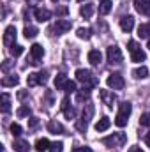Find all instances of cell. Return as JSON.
<instances>
[{
    "mask_svg": "<svg viewBox=\"0 0 150 152\" xmlns=\"http://www.w3.org/2000/svg\"><path fill=\"white\" fill-rule=\"evenodd\" d=\"M76 36H78L79 39H85V41H87V39L92 37V30H90V28H83V27H81V28H78V30H76Z\"/></svg>",
    "mask_w": 150,
    "mask_h": 152,
    "instance_id": "obj_30",
    "label": "cell"
},
{
    "mask_svg": "<svg viewBox=\"0 0 150 152\" xmlns=\"http://www.w3.org/2000/svg\"><path fill=\"white\" fill-rule=\"evenodd\" d=\"M106 57H108L110 64H122V60H124V55H122L118 46H110L106 51Z\"/></svg>",
    "mask_w": 150,
    "mask_h": 152,
    "instance_id": "obj_4",
    "label": "cell"
},
{
    "mask_svg": "<svg viewBox=\"0 0 150 152\" xmlns=\"http://www.w3.org/2000/svg\"><path fill=\"white\" fill-rule=\"evenodd\" d=\"M106 83H108V87H110V88H113V90H122V88H124V85H125L124 78L118 75V73L108 76V78H106Z\"/></svg>",
    "mask_w": 150,
    "mask_h": 152,
    "instance_id": "obj_5",
    "label": "cell"
},
{
    "mask_svg": "<svg viewBox=\"0 0 150 152\" xmlns=\"http://www.w3.org/2000/svg\"><path fill=\"white\" fill-rule=\"evenodd\" d=\"M46 81H48V73H46V71H41V73H32V75H28V78H27L28 87L44 85Z\"/></svg>",
    "mask_w": 150,
    "mask_h": 152,
    "instance_id": "obj_3",
    "label": "cell"
},
{
    "mask_svg": "<svg viewBox=\"0 0 150 152\" xmlns=\"http://www.w3.org/2000/svg\"><path fill=\"white\" fill-rule=\"evenodd\" d=\"M27 97V92H18V99H25Z\"/></svg>",
    "mask_w": 150,
    "mask_h": 152,
    "instance_id": "obj_47",
    "label": "cell"
},
{
    "mask_svg": "<svg viewBox=\"0 0 150 152\" xmlns=\"http://www.w3.org/2000/svg\"><path fill=\"white\" fill-rule=\"evenodd\" d=\"M23 34H25V37H27V39H34V37L39 34V30H37V27H32V25H28V27H25Z\"/></svg>",
    "mask_w": 150,
    "mask_h": 152,
    "instance_id": "obj_27",
    "label": "cell"
},
{
    "mask_svg": "<svg viewBox=\"0 0 150 152\" xmlns=\"http://www.w3.org/2000/svg\"><path fill=\"white\" fill-rule=\"evenodd\" d=\"M110 126H111V120H110L108 117H103V118L97 120V124H95V131H97V133H103V131H106Z\"/></svg>",
    "mask_w": 150,
    "mask_h": 152,
    "instance_id": "obj_15",
    "label": "cell"
},
{
    "mask_svg": "<svg viewBox=\"0 0 150 152\" xmlns=\"http://www.w3.org/2000/svg\"><path fill=\"white\" fill-rule=\"evenodd\" d=\"M64 115L71 120V118H74V117H76V110H74V108H67V110H64Z\"/></svg>",
    "mask_w": 150,
    "mask_h": 152,
    "instance_id": "obj_39",
    "label": "cell"
},
{
    "mask_svg": "<svg viewBox=\"0 0 150 152\" xmlns=\"http://www.w3.org/2000/svg\"><path fill=\"white\" fill-rule=\"evenodd\" d=\"M67 81H69V80L66 78V75H58L55 78V88H57V90H64V87H66Z\"/></svg>",
    "mask_w": 150,
    "mask_h": 152,
    "instance_id": "obj_26",
    "label": "cell"
},
{
    "mask_svg": "<svg viewBox=\"0 0 150 152\" xmlns=\"http://www.w3.org/2000/svg\"><path fill=\"white\" fill-rule=\"evenodd\" d=\"M62 151H64V143L62 142H55L50 147V152H62Z\"/></svg>",
    "mask_w": 150,
    "mask_h": 152,
    "instance_id": "obj_36",
    "label": "cell"
},
{
    "mask_svg": "<svg viewBox=\"0 0 150 152\" xmlns=\"http://www.w3.org/2000/svg\"><path fill=\"white\" fill-rule=\"evenodd\" d=\"M133 112V104L129 103V101H124V103H120V106H118V113L125 115V117H129Z\"/></svg>",
    "mask_w": 150,
    "mask_h": 152,
    "instance_id": "obj_25",
    "label": "cell"
},
{
    "mask_svg": "<svg viewBox=\"0 0 150 152\" xmlns=\"http://www.w3.org/2000/svg\"><path fill=\"white\" fill-rule=\"evenodd\" d=\"M92 115H94V104L88 103V104H87V110H83V115H81V117H85L87 120H90Z\"/></svg>",
    "mask_w": 150,
    "mask_h": 152,
    "instance_id": "obj_34",
    "label": "cell"
},
{
    "mask_svg": "<svg viewBox=\"0 0 150 152\" xmlns=\"http://www.w3.org/2000/svg\"><path fill=\"white\" fill-rule=\"evenodd\" d=\"M53 2H57V0H53Z\"/></svg>",
    "mask_w": 150,
    "mask_h": 152,
    "instance_id": "obj_52",
    "label": "cell"
},
{
    "mask_svg": "<svg viewBox=\"0 0 150 152\" xmlns=\"http://www.w3.org/2000/svg\"><path fill=\"white\" fill-rule=\"evenodd\" d=\"M71 27H73V23H71L69 20H57V23H55L53 30L57 32V36H60V34L69 32V30H71Z\"/></svg>",
    "mask_w": 150,
    "mask_h": 152,
    "instance_id": "obj_7",
    "label": "cell"
},
{
    "mask_svg": "<svg viewBox=\"0 0 150 152\" xmlns=\"http://www.w3.org/2000/svg\"><path fill=\"white\" fill-rule=\"evenodd\" d=\"M147 48H149V50H150V39H149V42H147Z\"/></svg>",
    "mask_w": 150,
    "mask_h": 152,
    "instance_id": "obj_50",
    "label": "cell"
},
{
    "mask_svg": "<svg viewBox=\"0 0 150 152\" xmlns=\"http://www.w3.org/2000/svg\"><path fill=\"white\" fill-rule=\"evenodd\" d=\"M129 152H143V151H141L140 147H136V145H134V147H131V149H129Z\"/></svg>",
    "mask_w": 150,
    "mask_h": 152,
    "instance_id": "obj_45",
    "label": "cell"
},
{
    "mask_svg": "<svg viewBox=\"0 0 150 152\" xmlns=\"http://www.w3.org/2000/svg\"><path fill=\"white\" fill-rule=\"evenodd\" d=\"M145 143H147V147H150V133L145 136Z\"/></svg>",
    "mask_w": 150,
    "mask_h": 152,
    "instance_id": "obj_48",
    "label": "cell"
},
{
    "mask_svg": "<svg viewBox=\"0 0 150 152\" xmlns=\"http://www.w3.org/2000/svg\"><path fill=\"white\" fill-rule=\"evenodd\" d=\"M48 131H50L51 134H64V133H66L64 126H62L60 122H57V120H50V122H48Z\"/></svg>",
    "mask_w": 150,
    "mask_h": 152,
    "instance_id": "obj_13",
    "label": "cell"
},
{
    "mask_svg": "<svg viewBox=\"0 0 150 152\" xmlns=\"http://www.w3.org/2000/svg\"><path fill=\"white\" fill-rule=\"evenodd\" d=\"M99 96H101V99H103V103L108 106V108H113V103L117 101V96L110 92V90H101L99 92Z\"/></svg>",
    "mask_w": 150,
    "mask_h": 152,
    "instance_id": "obj_10",
    "label": "cell"
},
{
    "mask_svg": "<svg viewBox=\"0 0 150 152\" xmlns=\"http://www.w3.org/2000/svg\"><path fill=\"white\" fill-rule=\"evenodd\" d=\"M34 16H36V20H37L39 23H44V21H48L51 18V11H48L44 7H39V9L34 11Z\"/></svg>",
    "mask_w": 150,
    "mask_h": 152,
    "instance_id": "obj_12",
    "label": "cell"
},
{
    "mask_svg": "<svg viewBox=\"0 0 150 152\" xmlns=\"http://www.w3.org/2000/svg\"><path fill=\"white\" fill-rule=\"evenodd\" d=\"M69 103H71V99H69V97H64V99H62V104H60V108H62V112L69 108Z\"/></svg>",
    "mask_w": 150,
    "mask_h": 152,
    "instance_id": "obj_42",
    "label": "cell"
},
{
    "mask_svg": "<svg viewBox=\"0 0 150 152\" xmlns=\"http://www.w3.org/2000/svg\"><path fill=\"white\" fill-rule=\"evenodd\" d=\"M20 83V78L16 75H9V76H4L2 78V85L4 87H14V85H18Z\"/></svg>",
    "mask_w": 150,
    "mask_h": 152,
    "instance_id": "obj_17",
    "label": "cell"
},
{
    "mask_svg": "<svg viewBox=\"0 0 150 152\" xmlns=\"http://www.w3.org/2000/svg\"><path fill=\"white\" fill-rule=\"evenodd\" d=\"M138 36L141 39H150V23H143L138 27Z\"/></svg>",
    "mask_w": 150,
    "mask_h": 152,
    "instance_id": "obj_24",
    "label": "cell"
},
{
    "mask_svg": "<svg viewBox=\"0 0 150 152\" xmlns=\"http://www.w3.org/2000/svg\"><path fill=\"white\" fill-rule=\"evenodd\" d=\"M134 7L140 14L150 16V0H134Z\"/></svg>",
    "mask_w": 150,
    "mask_h": 152,
    "instance_id": "obj_9",
    "label": "cell"
},
{
    "mask_svg": "<svg viewBox=\"0 0 150 152\" xmlns=\"http://www.w3.org/2000/svg\"><path fill=\"white\" fill-rule=\"evenodd\" d=\"M30 55H32V62H30V64L37 66L39 60L44 57V48H42L41 44H37V42H36V44H32V46H30Z\"/></svg>",
    "mask_w": 150,
    "mask_h": 152,
    "instance_id": "obj_6",
    "label": "cell"
},
{
    "mask_svg": "<svg viewBox=\"0 0 150 152\" xmlns=\"http://www.w3.org/2000/svg\"><path fill=\"white\" fill-rule=\"evenodd\" d=\"M64 90H66L67 94H74V92H78V90H76V81H71V80H69V81L66 83Z\"/></svg>",
    "mask_w": 150,
    "mask_h": 152,
    "instance_id": "obj_33",
    "label": "cell"
},
{
    "mask_svg": "<svg viewBox=\"0 0 150 152\" xmlns=\"http://www.w3.org/2000/svg\"><path fill=\"white\" fill-rule=\"evenodd\" d=\"M120 28L129 34V32L134 28V18H133V16H122V18H120Z\"/></svg>",
    "mask_w": 150,
    "mask_h": 152,
    "instance_id": "obj_11",
    "label": "cell"
},
{
    "mask_svg": "<svg viewBox=\"0 0 150 152\" xmlns=\"http://www.w3.org/2000/svg\"><path fill=\"white\" fill-rule=\"evenodd\" d=\"M11 53H12L14 57H20V55L23 53V46H20V44H12V46H11Z\"/></svg>",
    "mask_w": 150,
    "mask_h": 152,
    "instance_id": "obj_35",
    "label": "cell"
},
{
    "mask_svg": "<svg viewBox=\"0 0 150 152\" xmlns=\"http://www.w3.org/2000/svg\"><path fill=\"white\" fill-rule=\"evenodd\" d=\"M79 14L83 16V18H92V14H94V5L92 4H85V5H81V9H79Z\"/></svg>",
    "mask_w": 150,
    "mask_h": 152,
    "instance_id": "obj_21",
    "label": "cell"
},
{
    "mask_svg": "<svg viewBox=\"0 0 150 152\" xmlns=\"http://www.w3.org/2000/svg\"><path fill=\"white\" fill-rule=\"evenodd\" d=\"M140 124L145 126V127H150V113H143L140 117Z\"/></svg>",
    "mask_w": 150,
    "mask_h": 152,
    "instance_id": "obj_37",
    "label": "cell"
},
{
    "mask_svg": "<svg viewBox=\"0 0 150 152\" xmlns=\"http://www.w3.org/2000/svg\"><path fill=\"white\" fill-rule=\"evenodd\" d=\"M87 127H88V120H87L85 117H81V118H78V120H76V129H78L79 133H85V131H87Z\"/></svg>",
    "mask_w": 150,
    "mask_h": 152,
    "instance_id": "obj_29",
    "label": "cell"
},
{
    "mask_svg": "<svg viewBox=\"0 0 150 152\" xmlns=\"http://www.w3.org/2000/svg\"><path fill=\"white\" fill-rule=\"evenodd\" d=\"M111 11V2L110 0H103L99 4V14H108Z\"/></svg>",
    "mask_w": 150,
    "mask_h": 152,
    "instance_id": "obj_28",
    "label": "cell"
},
{
    "mask_svg": "<svg viewBox=\"0 0 150 152\" xmlns=\"http://www.w3.org/2000/svg\"><path fill=\"white\" fill-rule=\"evenodd\" d=\"M133 76H134L136 80H145V78H149V67H145V66L136 67V69L133 71Z\"/></svg>",
    "mask_w": 150,
    "mask_h": 152,
    "instance_id": "obj_16",
    "label": "cell"
},
{
    "mask_svg": "<svg viewBox=\"0 0 150 152\" xmlns=\"http://www.w3.org/2000/svg\"><path fill=\"white\" fill-rule=\"evenodd\" d=\"M125 142H127V136H125L124 133H113V134L106 136V138L103 140V143H104L106 147H110V149H113V147H122Z\"/></svg>",
    "mask_w": 150,
    "mask_h": 152,
    "instance_id": "obj_1",
    "label": "cell"
},
{
    "mask_svg": "<svg viewBox=\"0 0 150 152\" xmlns=\"http://www.w3.org/2000/svg\"><path fill=\"white\" fill-rule=\"evenodd\" d=\"M27 2H28V4H32V5H37L41 0H27Z\"/></svg>",
    "mask_w": 150,
    "mask_h": 152,
    "instance_id": "obj_49",
    "label": "cell"
},
{
    "mask_svg": "<svg viewBox=\"0 0 150 152\" xmlns=\"http://www.w3.org/2000/svg\"><path fill=\"white\" fill-rule=\"evenodd\" d=\"M2 112L4 113H9L11 112V96L7 92L2 94Z\"/></svg>",
    "mask_w": 150,
    "mask_h": 152,
    "instance_id": "obj_23",
    "label": "cell"
},
{
    "mask_svg": "<svg viewBox=\"0 0 150 152\" xmlns=\"http://www.w3.org/2000/svg\"><path fill=\"white\" fill-rule=\"evenodd\" d=\"M37 124H39V118H37V117H32V118L28 120V127H37Z\"/></svg>",
    "mask_w": 150,
    "mask_h": 152,
    "instance_id": "obj_43",
    "label": "cell"
},
{
    "mask_svg": "<svg viewBox=\"0 0 150 152\" xmlns=\"http://www.w3.org/2000/svg\"><path fill=\"white\" fill-rule=\"evenodd\" d=\"M16 41V27L14 25H9L4 32V44L5 46H12Z\"/></svg>",
    "mask_w": 150,
    "mask_h": 152,
    "instance_id": "obj_8",
    "label": "cell"
},
{
    "mask_svg": "<svg viewBox=\"0 0 150 152\" xmlns=\"http://www.w3.org/2000/svg\"><path fill=\"white\" fill-rule=\"evenodd\" d=\"M12 149L16 152H28L30 145H28V142H25V140H16L14 145H12Z\"/></svg>",
    "mask_w": 150,
    "mask_h": 152,
    "instance_id": "obj_20",
    "label": "cell"
},
{
    "mask_svg": "<svg viewBox=\"0 0 150 152\" xmlns=\"http://www.w3.org/2000/svg\"><path fill=\"white\" fill-rule=\"evenodd\" d=\"M11 133H12L14 136H20V134H21V126H20V124H11Z\"/></svg>",
    "mask_w": 150,
    "mask_h": 152,
    "instance_id": "obj_38",
    "label": "cell"
},
{
    "mask_svg": "<svg viewBox=\"0 0 150 152\" xmlns=\"http://www.w3.org/2000/svg\"><path fill=\"white\" fill-rule=\"evenodd\" d=\"M145 58H147V53H145V51H143L141 48L131 53V60H133V62H136V64H140V62H143Z\"/></svg>",
    "mask_w": 150,
    "mask_h": 152,
    "instance_id": "obj_19",
    "label": "cell"
},
{
    "mask_svg": "<svg viewBox=\"0 0 150 152\" xmlns=\"http://www.w3.org/2000/svg\"><path fill=\"white\" fill-rule=\"evenodd\" d=\"M88 62H90L92 66H99V64L103 62V53H101L99 50H90V51H88Z\"/></svg>",
    "mask_w": 150,
    "mask_h": 152,
    "instance_id": "obj_14",
    "label": "cell"
},
{
    "mask_svg": "<svg viewBox=\"0 0 150 152\" xmlns=\"http://www.w3.org/2000/svg\"><path fill=\"white\" fill-rule=\"evenodd\" d=\"M16 115H18L20 118H23V117H28V115H30V106H28V104H21V106L18 108Z\"/></svg>",
    "mask_w": 150,
    "mask_h": 152,
    "instance_id": "obj_31",
    "label": "cell"
},
{
    "mask_svg": "<svg viewBox=\"0 0 150 152\" xmlns=\"http://www.w3.org/2000/svg\"><path fill=\"white\" fill-rule=\"evenodd\" d=\"M99 2H103V0H99Z\"/></svg>",
    "mask_w": 150,
    "mask_h": 152,
    "instance_id": "obj_53",
    "label": "cell"
},
{
    "mask_svg": "<svg viewBox=\"0 0 150 152\" xmlns=\"http://www.w3.org/2000/svg\"><path fill=\"white\" fill-rule=\"evenodd\" d=\"M78 2H83V0H78Z\"/></svg>",
    "mask_w": 150,
    "mask_h": 152,
    "instance_id": "obj_51",
    "label": "cell"
},
{
    "mask_svg": "<svg viewBox=\"0 0 150 152\" xmlns=\"http://www.w3.org/2000/svg\"><path fill=\"white\" fill-rule=\"evenodd\" d=\"M127 46H129V51L133 53V51H136V50H140V44L136 42V41H129L127 42Z\"/></svg>",
    "mask_w": 150,
    "mask_h": 152,
    "instance_id": "obj_40",
    "label": "cell"
},
{
    "mask_svg": "<svg viewBox=\"0 0 150 152\" xmlns=\"http://www.w3.org/2000/svg\"><path fill=\"white\" fill-rule=\"evenodd\" d=\"M88 97H90V88H87V87H83L81 90L76 92V101H78V103H83V101H87Z\"/></svg>",
    "mask_w": 150,
    "mask_h": 152,
    "instance_id": "obj_22",
    "label": "cell"
},
{
    "mask_svg": "<svg viewBox=\"0 0 150 152\" xmlns=\"http://www.w3.org/2000/svg\"><path fill=\"white\" fill-rule=\"evenodd\" d=\"M57 12H58V14H66V12H67V7H60Z\"/></svg>",
    "mask_w": 150,
    "mask_h": 152,
    "instance_id": "obj_46",
    "label": "cell"
},
{
    "mask_svg": "<svg viewBox=\"0 0 150 152\" xmlns=\"http://www.w3.org/2000/svg\"><path fill=\"white\" fill-rule=\"evenodd\" d=\"M115 124L118 126V127H124V126H127V117L122 113H117V117H115Z\"/></svg>",
    "mask_w": 150,
    "mask_h": 152,
    "instance_id": "obj_32",
    "label": "cell"
},
{
    "mask_svg": "<svg viewBox=\"0 0 150 152\" xmlns=\"http://www.w3.org/2000/svg\"><path fill=\"white\" fill-rule=\"evenodd\" d=\"M73 152H92V149L90 147H74Z\"/></svg>",
    "mask_w": 150,
    "mask_h": 152,
    "instance_id": "obj_44",
    "label": "cell"
},
{
    "mask_svg": "<svg viewBox=\"0 0 150 152\" xmlns=\"http://www.w3.org/2000/svg\"><path fill=\"white\" fill-rule=\"evenodd\" d=\"M12 64H14V62H11V60H4V64H2V71L7 73V71L12 67Z\"/></svg>",
    "mask_w": 150,
    "mask_h": 152,
    "instance_id": "obj_41",
    "label": "cell"
},
{
    "mask_svg": "<svg viewBox=\"0 0 150 152\" xmlns=\"http://www.w3.org/2000/svg\"><path fill=\"white\" fill-rule=\"evenodd\" d=\"M76 80L81 81L87 88H92V87L97 83V80L92 76V73H90L88 69H78V71H76Z\"/></svg>",
    "mask_w": 150,
    "mask_h": 152,
    "instance_id": "obj_2",
    "label": "cell"
},
{
    "mask_svg": "<svg viewBox=\"0 0 150 152\" xmlns=\"http://www.w3.org/2000/svg\"><path fill=\"white\" fill-rule=\"evenodd\" d=\"M36 151L37 152H46V151H50V147H51V143L46 140V138H39L37 142H36Z\"/></svg>",
    "mask_w": 150,
    "mask_h": 152,
    "instance_id": "obj_18",
    "label": "cell"
}]
</instances>
